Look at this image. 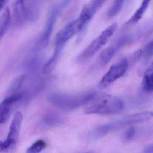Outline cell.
Masks as SVG:
<instances>
[{
    "label": "cell",
    "mask_w": 153,
    "mask_h": 153,
    "mask_svg": "<svg viewBox=\"0 0 153 153\" xmlns=\"http://www.w3.org/2000/svg\"><path fill=\"white\" fill-rule=\"evenodd\" d=\"M124 103L118 97L102 92L89 93L83 105V111L86 114L112 115L120 112Z\"/></svg>",
    "instance_id": "1"
},
{
    "label": "cell",
    "mask_w": 153,
    "mask_h": 153,
    "mask_svg": "<svg viewBox=\"0 0 153 153\" xmlns=\"http://www.w3.org/2000/svg\"><path fill=\"white\" fill-rule=\"evenodd\" d=\"M89 94H77L52 93L48 96L49 102L59 109L65 111L75 110L84 105Z\"/></svg>",
    "instance_id": "2"
},
{
    "label": "cell",
    "mask_w": 153,
    "mask_h": 153,
    "mask_svg": "<svg viewBox=\"0 0 153 153\" xmlns=\"http://www.w3.org/2000/svg\"><path fill=\"white\" fill-rule=\"evenodd\" d=\"M116 23H113L104 30L80 54L77 60L80 63L85 62L94 56L108 42L116 31Z\"/></svg>",
    "instance_id": "3"
},
{
    "label": "cell",
    "mask_w": 153,
    "mask_h": 153,
    "mask_svg": "<svg viewBox=\"0 0 153 153\" xmlns=\"http://www.w3.org/2000/svg\"><path fill=\"white\" fill-rule=\"evenodd\" d=\"M23 116L22 113L17 111L15 114L7 139L0 140V153H7L14 148L17 144L20 135Z\"/></svg>",
    "instance_id": "4"
},
{
    "label": "cell",
    "mask_w": 153,
    "mask_h": 153,
    "mask_svg": "<svg viewBox=\"0 0 153 153\" xmlns=\"http://www.w3.org/2000/svg\"><path fill=\"white\" fill-rule=\"evenodd\" d=\"M86 24L79 18L64 27L55 37V47L62 49L65 44L73 36L81 31Z\"/></svg>",
    "instance_id": "5"
},
{
    "label": "cell",
    "mask_w": 153,
    "mask_h": 153,
    "mask_svg": "<svg viewBox=\"0 0 153 153\" xmlns=\"http://www.w3.org/2000/svg\"><path fill=\"white\" fill-rule=\"evenodd\" d=\"M128 62L126 58H123L113 65L105 74L99 82L100 89H104L123 76L127 71Z\"/></svg>",
    "instance_id": "6"
},
{
    "label": "cell",
    "mask_w": 153,
    "mask_h": 153,
    "mask_svg": "<svg viewBox=\"0 0 153 153\" xmlns=\"http://www.w3.org/2000/svg\"><path fill=\"white\" fill-rule=\"evenodd\" d=\"M66 4L67 3L63 2L60 4L55 5L51 10L48 16L46 25L45 27L44 31L41 37V40L40 41L41 42L40 45H42L43 48L47 45L58 15L59 14L61 10L63 8V7L66 6Z\"/></svg>",
    "instance_id": "7"
},
{
    "label": "cell",
    "mask_w": 153,
    "mask_h": 153,
    "mask_svg": "<svg viewBox=\"0 0 153 153\" xmlns=\"http://www.w3.org/2000/svg\"><path fill=\"white\" fill-rule=\"evenodd\" d=\"M22 94L19 93L13 95L8 96L0 104V124L6 122L9 118L13 105L20 100Z\"/></svg>",
    "instance_id": "8"
},
{
    "label": "cell",
    "mask_w": 153,
    "mask_h": 153,
    "mask_svg": "<svg viewBox=\"0 0 153 153\" xmlns=\"http://www.w3.org/2000/svg\"><path fill=\"white\" fill-rule=\"evenodd\" d=\"M105 1H93L86 4L82 8L79 18L87 25Z\"/></svg>",
    "instance_id": "9"
},
{
    "label": "cell",
    "mask_w": 153,
    "mask_h": 153,
    "mask_svg": "<svg viewBox=\"0 0 153 153\" xmlns=\"http://www.w3.org/2000/svg\"><path fill=\"white\" fill-rule=\"evenodd\" d=\"M123 43V41H121L115 45H111L105 49L99 55L98 62L100 66L105 67L108 64Z\"/></svg>",
    "instance_id": "10"
},
{
    "label": "cell",
    "mask_w": 153,
    "mask_h": 153,
    "mask_svg": "<svg viewBox=\"0 0 153 153\" xmlns=\"http://www.w3.org/2000/svg\"><path fill=\"white\" fill-rule=\"evenodd\" d=\"M13 7L15 19L18 24H22L27 19V9L25 1H16L14 3Z\"/></svg>",
    "instance_id": "11"
},
{
    "label": "cell",
    "mask_w": 153,
    "mask_h": 153,
    "mask_svg": "<svg viewBox=\"0 0 153 153\" xmlns=\"http://www.w3.org/2000/svg\"><path fill=\"white\" fill-rule=\"evenodd\" d=\"M153 68L152 63L145 71L142 79V89L147 93H152L153 91Z\"/></svg>",
    "instance_id": "12"
},
{
    "label": "cell",
    "mask_w": 153,
    "mask_h": 153,
    "mask_svg": "<svg viewBox=\"0 0 153 153\" xmlns=\"http://www.w3.org/2000/svg\"><path fill=\"white\" fill-rule=\"evenodd\" d=\"M11 21L10 10L8 7L0 17V41L7 31Z\"/></svg>",
    "instance_id": "13"
},
{
    "label": "cell",
    "mask_w": 153,
    "mask_h": 153,
    "mask_svg": "<svg viewBox=\"0 0 153 153\" xmlns=\"http://www.w3.org/2000/svg\"><path fill=\"white\" fill-rule=\"evenodd\" d=\"M149 1H144L141 3L140 7L136 10V12L132 15V16L126 23L127 25H133L137 24L142 18L145 12L146 11L149 5Z\"/></svg>",
    "instance_id": "14"
},
{
    "label": "cell",
    "mask_w": 153,
    "mask_h": 153,
    "mask_svg": "<svg viewBox=\"0 0 153 153\" xmlns=\"http://www.w3.org/2000/svg\"><path fill=\"white\" fill-rule=\"evenodd\" d=\"M60 50L55 49L54 53L51 59L45 63L42 68V72L44 75H50L54 70L57 65Z\"/></svg>",
    "instance_id": "15"
},
{
    "label": "cell",
    "mask_w": 153,
    "mask_h": 153,
    "mask_svg": "<svg viewBox=\"0 0 153 153\" xmlns=\"http://www.w3.org/2000/svg\"><path fill=\"white\" fill-rule=\"evenodd\" d=\"M26 78L25 75H22L17 78L12 83L9 89V96L13 95L19 93V91L24 84Z\"/></svg>",
    "instance_id": "16"
},
{
    "label": "cell",
    "mask_w": 153,
    "mask_h": 153,
    "mask_svg": "<svg viewBox=\"0 0 153 153\" xmlns=\"http://www.w3.org/2000/svg\"><path fill=\"white\" fill-rule=\"evenodd\" d=\"M123 1H114L107 11L106 17L108 19H111L117 16L121 11L124 5Z\"/></svg>",
    "instance_id": "17"
},
{
    "label": "cell",
    "mask_w": 153,
    "mask_h": 153,
    "mask_svg": "<svg viewBox=\"0 0 153 153\" xmlns=\"http://www.w3.org/2000/svg\"><path fill=\"white\" fill-rule=\"evenodd\" d=\"M62 119L60 116L54 113H49L45 115L43 121L46 124L50 125H57L62 122Z\"/></svg>",
    "instance_id": "18"
},
{
    "label": "cell",
    "mask_w": 153,
    "mask_h": 153,
    "mask_svg": "<svg viewBox=\"0 0 153 153\" xmlns=\"http://www.w3.org/2000/svg\"><path fill=\"white\" fill-rule=\"evenodd\" d=\"M47 144L43 140H39L33 143L27 150V153H39L45 148Z\"/></svg>",
    "instance_id": "19"
},
{
    "label": "cell",
    "mask_w": 153,
    "mask_h": 153,
    "mask_svg": "<svg viewBox=\"0 0 153 153\" xmlns=\"http://www.w3.org/2000/svg\"><path fill=\"white\" fill-rule=\"evenodd\" d=\"M136 133V130L134 127H131L126 131L124 133V139L127 141L131 140L135 136Z\"/></svg>",
    "instance_id": "20"
},
{
    "label": "cell",
    "mask_w": 153,
    "mask_h": 153,
    "mask_svg": "<svg viewBox=\"0 0 153 153\" xmlns=\"http://www.w3.org/2000/svg\"><path fill=\"white\" fill-rule=\"evenodd\" d=\"M153 41L149 42L146 45L144 50V55L146 58H151L153 56Z\"/></svg>",
    "instance_id": "21"
},
{
    "label": "cell",
    "mask_w": 153,
    "mask_h": 153,
    "mask_svg": "<svg viewBox=\"0 0 153 153\" xmlns=\"http://www.w3.org/2000/svg\"><path fill=\"white\" fill-rule=\"evenodd\" d=\"M142 54H143V51L140 49L135 52L134 53L132 54V59L133 62H136L138 61V60H139L141 58Z\"/></svg>",
    "instance_id": "22"
},
{
    "label": "cell",
    "mask_w": 153,
    "mask_h": 153,
    "mask_svg": "<svg viewBox=\"0 0 153 153\" xmlns=\"http://www.w3.org/2000/svg\"><path fill=\"white\" fill-rule=\"evenodd\" d=\"M8 2V1L6 0H0V12L3 9Z\"/></svg>",
    "instance_id": "23"
},
{
    "label": "cell",
    "mask_w": 153,
    "mask_h": 153,
    "mask_svg": "<svg viewBox=\"0 0 153 153\" xmlns=\"http://www.w3.org/2000/svg\"><path fill=\"white\" fill-rule=\"evenodd\" d=\"M94 153V152H84V153Z\"/></svg>",
    "instance_id": "24"
}]
</instances>
